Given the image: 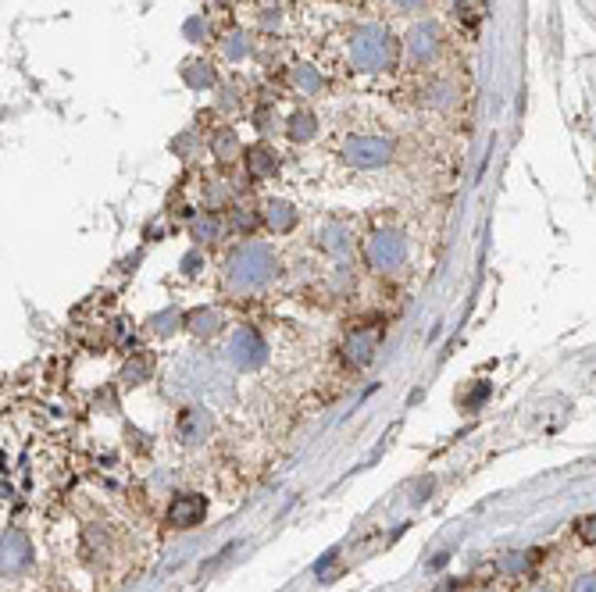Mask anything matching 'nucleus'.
Listing matches in <instances>:
<instances>
[{"label":"nucleus","instance_id":"obj_7","mask_svg":"<svg viewBox=\"0 0 596 592\" xmlns=\"http://www.w3.org/2000/svg\"><path fill=\"white\" fill-rule=\"evenodd\" d=\"M229 357H232L236 368L251 372L257 364H264L268 346H264V339L257 336V329H240V332L232 336V342H229Z\"/></svg>","mask_w":596,"mask_h":592},{"label":"nucleus","instance_id":"obj_1","mask_svg":"<svg viewBox=\"0 0 596 592\" xmlns=\"http://www.w3.org/2000/svg\"><path fill=\"white\" fill-rule=\"evenodd\" d=\"M225 275H229V286L240 290V293L261 290L275 275V254L264 243H243V247H236V254L229 257Z\"/></svg>","mask_w":596,"mask_h":592},{"label":"nucleus","instance_id":"obj_21","mask_svg":"<svg viewBox=\"0 0 596 592\" xmlns=\"http://www.w3.org/2000/svg\"><path fill=\"white\" fill-rule=\"evenodd\" d=\"M525 564H529V556H525V553H511L508 560H500V567H504L508 575H518V571H521Z\"/></svg>","mask_w":596,"mask_h":592},{"label":"nucleus","instance_id":"obj_25","mask_svg":"<svg viewBox=\"0 0 596 592\" xmlns=\"http://www.w3.org/2000/svg\"><path fill=\"white\" fill-rule=\"evenodd\" d=\"M200 33H204V22H200V18H193V22L186 26V36H193V40H200Z\"/></svg>","mask_w":596,"mask_h":592},{"label":"nucleus","instance_id":"obj_11","mask_svg":"<svg viewBox=\"0 0 596 592\" xmlns=\"http://www.w3.org/2000/svg\"><path fill=\"white\" fill-rule=\"evenodd\" d=\"M264 225H268L272 232H290V229L297 225L293 204H286V200H268V204H264Z\"/></svg>","mask_w":596,"mask_h":592},{"label":"nucleus","instance_id":"obj_9","mask_svg":"<svg viewBox=\"0 0 596 592\" xmlns=\"http://www.w3.org/2000/svg\"><path fill=\"white\" fill-rule=\"evenodd\" d=\"M375 346H379V332L375 329H357L354 336L346 339V350H343L346 353V364H354V368L361 364L365 368L375 357Z\"/></svg>","mask_w":596,"mask_h":592},{"label":"nucleus","instance_id":"obj_24","mask_svg":"<svg viewBox=\"0 0 596 592\" xmlns=\"http://www.w3.org/2000/svg\"><path fill=\"white\" fill-rule=\"evenodd\" d=\"M243 36H229V43H225V54H229V57H243Z\"/></svg>","mask_w":596,"mask_h":592},{"label":"nucleus","instance_id":"obj_17","mask_svg":"<svg viewBox=\"0 0 596 592\" xmlns=\"http://www.w3.org/2000/svg\"><path fill=\"white\" fill-rule=\"evenodd\" d=\"M322 243H325V250H333V254H346V250H350V240H346V232H343L340 225H336V229H325Z\"/></svg>","mask_w":596,"mask_h":592},{"label":"nucleus","instance_id":"obj_5","mask_svg":"<svg viewBox=\"0 0 596 592\" xmlns=\"http://www.w3.org/2000/svg\"><path fill=\"white\" fill-rule=\"evenodd\" d=\"M29 564H33V546H29L26 532L7 528V532L0 536V575L15 578V575H22Z\"/></svg>","mask_w":596,"mask_h":592},{"label":"nucleus","instance_id":"obj_23","mask_svg":"<svg viewBox=\"0 0 596 592\" xmlns=\"http://www.w3.org/2000/svg\"><path fill=\"white\" fill-rule=\"evenodd\" d=\"M571 592H596V578H593V575H582V578H575Z\"/></svg>","mask_w":596,"mask_h":592},{"label":"nucleus","instance_id":"obj_28","mask_svg":"<svg viewBox=\"0 0 596 592\" xmlns=\"http://www.w3.org/2000/svg\"><path fill=\"white\" fill-rule=\"evenodd\" d=\"M396 7H422V4H428V0H393Z\"/></svg>","mask_w":596,"mask_h":592},{"label":"nucleus","instance_id":"obj_3","mask_svg":"<svg viewBox=\"0 0 596 592\" xmlns=\"http://www.w3.org/2000/svg\"><path fill=\"white\" fill-rule=\"evenodd\" d=\"M365 257H368L372 271L393 275V271H400V268L407 264V240H404L396 229H383V232H375V236L368 240Z\"/></svg>","mask_w":596,"mask_h":592},{"label":"nucleus","instance_id":"obj_15","mask_svg":"<svg viewBox=\"0 0 596 592\" xmlns=\"http://www.w3.org/2000/svg\"><path fill=\"white\" fill-rule=\"evenodd\" d=\"M293 83H297V89H303V93H318V89H322V76H318L311 65H297V68H293Z\"/></svg>","mask_w":596,"mask_h":592},{"label":"nucleus","instance_id":"obj_19","mask_svg":"<svg viewBox=\"0 0 596 592\" xmlns=\"http://www.w3.org/2000/svg\"><path fill=\"white\" fill-rule=\"evenodd\" d=\"M186 83L197 86V89H200V86H211L214 72L208 68V65H200V61H197V65H190V68H186Z\"/></svg>","mask_w":596,"mask_h":592},{"label":"nucleus","instance_id":"obj_26","mask_svg":"<svg viewBox=\"0 0 596 592\" xmlns=\"http://www.w3.org/2000/svg\"><path fill=\"white\" fill-rule=\"evenodd\" d=\"M236 225H240V229H254L257 218H254V214H240V218H236Z\"/></svg>","mask_w":596,"mask_h":592},{"label":"nucleus","instance_id":"obj_27","mask_svg":"<svg viewBox=\"0 0 596 592\" xmlns=\"http://www.w3.org/2000/svg\"><path fill=\"white\" fill-rule=\"evenodd\" d=\"M582 539H590V543H593V517H590V521H582Z\"/></svg>","mask_w":596,"mask_h":592},{"label":"nucleus","instance_id":"obj_2","mask_svg":"<svg viewBox=\"0 0 596 592\" xmlns=\"http://www.w3.org/2000/svg\"><path fill=\"white\" fill-rule=\"evenodd\" d=\"M350 61L357 72H389L396 61V40L383 26H361L350 40Z\"/></svg>","mask_w":596,"mask_h":592},{"label":"nucleus","instance_id":"obj_4","mask_svg":"<svg viewBox=\"0 0 596 592\" xmlns=\"http://www.w3.org/2000/svg\"><path fill=\"white\" fill-rule=\"evenodd\" d=\"M343 158L354 168H383L393 158V143L383 136H354V139H346Z\"/></svg>","mask_w":596,"mask_h":592},{"label":"nucleus","instance_id":"obj_29","mask_svg":"<svg viewBox=\"0 0 596 592\" xmlns=\"http://www.w3.org/2000/svg\"><path fill=\"white\" fill-rule=\"evenodd\" d=\"M532 592H554V589H543V586H539V589H532Z\"/></svg>","mask_w":596,"mask_h":592},{"label":"nucleus","instance_id":"obj_16","mask_svg":"<svg viewBox=\"0 0 596 592\" xmlns=\"http://www.w3.org/2000/svg\"><path fill=\"white\" fill-rule=\"evenodd\" d=\"M314 132H318L314 115H307V111H303V115H293V118H290V136H293L297 143H300V139H311Z\"/></svg>","mask_w":596,"mask_h":592},{"label":"nucleus","instance_id":"obj_12","mask_svg":"<svg viewBox=\"0 0 596 592\" xmlns=\"http://www.w3.org/2000/svg\"><path fill=\"white\" fill-rule=\"evenodd\" d=\"M186 325H190L197 336H214V332L221 329V314L211 311V307H197V311H190Z\"/></svg>","mask_w":596,"mask_h":592},{"label":"nucleus","instance_id":"obj_13","mask_svg":"<svg viewBox=\"0 0 596 592\" xmlns=\"http://www.w3.org/2000/svg\"><path fill=\"white\" fill-rule=\"evenodd\" d=\"M247 161H251V171H254V175H272V171L279 168V158H275L272 150H264V147L247 150Z\"/></svg>","mask_w":596,"mask_h":592},{"label":"nucleus","instance_id":"obj_14","mask_svg":"<svg viewBox=\"0 0 596 592\" xmlns=\"http://www.w3.org/2000/svg\"><path fill=\"white\" fill-rule=\"evenodd\" d=\"M190 232H193V240L208 243V240H218V232H221V221H218V214H204V218H197V221L190 225Z\"/></svg>","mask_w":596,"mask_h":592},{"label":"nucleus","instance_id":"obj_10","mask_svg":"<svg viewBox=\"0 0 596 592\" xmlns=\"http://www.w3.org/2000/svg\"><path fill=\"white\" fill-rule=\"evenodd\" d=\"M211 428H214V418L208 414V411H200V407L186 411L182 422H179V432H182L186 443H204V439L211 435Z\"/></svg>","mask_w":596,"mask_h":592},{"label":"nucleus","instance_id":"obj_6","mask_svg":"<svg viewBox=\"0 0 596 592\" xmlns=\"http://www.w3.org/2000/svg\"><path fill=\"white\" fill-rule=\"evenodd\" d=\"M407 57L415 61V65H428V61H436L439 57V50H443V33H439V26L436 22H418L411 33H407Z\"/></svg>","mask_w":596,"mask_h":592},{"label":"nucleus","instance_id":"obj_20","mask_svg":"<svg viewBox=\"0 0 596 592\" xmlns=\"http://www.w3.org/2000/svg\"><path fill=\"white\" fill-rule=\"evenodd\" d=\"M147 375H150V361H147V357H136V364H128L126 368V379L132 382V385H139Z\"/></svg>","mask_w":596,"mask_h":592},{"label":"nucleus","instance_id":"obj_18","mask_svg":"<svg viewBox=\"0 0 596 592\" xmlns=\"http://www.w3.org/2000/svg\"><path fill=\"white\" fill-rule=\"evenodd\" d=\"M214 150L221 154V161H232L240 154V143H236L232 132H221V136H214Z\"/></svg>","mask_w":596,"mask_h":592},{"label":"nucleus","instance_id":"obj_8","mask_svg":"<svg viewBox=\"0 0 596 592\" xmlns=\"http://www.w3.org/2000/svg\"><path fill=\"white\" fill-rule=\"evenodd\" d=\"M208 517V500L200 493H179L169 507L171 528H197Z\"/></svg>","mask_w":596,"mask_h":592},{"label":"nucleus","instance_id":"obj_22","mask_svg":"<svg viewBox=\"0 0 596 592\" xmlns=\"http://www.w3.org/2000/svg\"><path fill=\"white\" fill-rule=\"evenodd\" d=\"M457 11H461L465 18H478V11H482V0H457Z\"/></svg>","mask_w":596,"mask_h":592}]
</instances>
